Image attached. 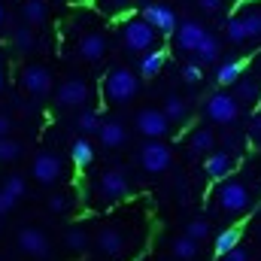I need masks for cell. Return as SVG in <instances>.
I'll return each mask as SVG.
<instances>
[{"mask_svg":"<svg viewBox=\"0 0 261 261\" xmlns=\"http://www.w3.org/2000/svg\"><path fill=\"white\" fill-rule=\"evenodd\" d=\"M3 21H6V9H3V3H0V28H3Z\"/></svg>","mask_w":261,"mask_h":261,"instance_id":"cell-44","label":"cell"},{"mask_svg":"<svg viewBox=\"0 0 261 261\" xmlns=\"http://www.w3.org/2000/svg\"><path fill=\"white\" fill-rule=\"evenodd\" d=\"M21 155H24V146L18 140H12V137L0 140V164H15Z\"/></svg>","mask_w":261,"mask_h":261,"instance_id":"cell-30","label":"cell"},{"mask_svg":"<svg viewBox=\"0 0 261 261\" xmlns=\"http://www.w3.org/2000/svg\"><path fill=\"white\" fill-rule=\"evenodd\" d=\"M88 97H91V85H88L85 79H79V76L64 79V82L58 85V91H55V103H58L61 110L85 107V103H88Z\"/></svg>","mask_w":261,"mask_h":261,"instance_id":"cell-10","label":"cell"},{"mask_svg":"<svg viewBox=\"0 0 261 261\" xmlns=\"http://www.w3.org/2000/svg\"><path fill=\"white\" fill-rule=\"evenodd\" d=\"M219 6H222V0H197V9H200V12H206V15L219 12Z\"/></svg>","mask_w":261,"mask_h":261,"instance_id":"cell-43","label":"cell"},{"mask_svg":"<svg viewBox=\"0 0 261 261\" xmlns=\"http://www.w3.org/2000/svg\"><path fill=\"white\" fill-rule=\"evenodd\" d=\"M249 137H252V143L261 146V113H255L252 122H249Z\"/></svg>","mask_w":261,"mask_h":261,"instance_id":"cell-39","label":"cell"},{"mask_svg":"<svg viewBox=\"0 0 261 261\" xmlns=\"http://www.w3.org/2000/svg\"><path fill=\"white\" fill-rule=\"evenodd\" d=\"M91 234L82 228V225H70L64 231V249L67 252H73V255H82V252H88L91 249Z\"/></svg>","mask_w":261,"mask_h":261,"instance_id":"cell-21","label":"cell"},{"mask_svg":"<svg viewBox=\"0 0 261 261\" xmlns=\"http://www.w3.org/2000/svg\"><path fill=\"white\" fill-rule=\"evenodd\" d=\"M161 113L167 116V122H170V125H186V122L192 119V107H189V103H186V97H179V94H167V97H164Z\"/></svg>","mask_w":261,"mask_h":261,"instance_id":"cell-19","label":"cell"},{"mask_svg":"<svg viewBox=\"0 0 261 261\" xmlns=\"http://www.w3.org/2000/svg\"><path fill=\"white\" fill-rule=\"evenodd\" d=\"M15 243H18V252L28 255L34 261H49L52 258V240L43 228L37 225H24L18 234H15Z\"/></svg>","mask_w":261,"mask_h":261,"instance_id":"cell-3","label":"cell"},{"mask_svg":"<svg viewBox=\"0 0 261 261\" xmlns=\"http://www.w3.org/2000/svg\"><path fill=\"white\" fill-rule=\"evenodd\" d=\"M46 206H49V213H52V216H64L67 210H70V195H64V192H55V195L46 200Z\"/></svg>","mask_w":261,"mask_h":261,"instance_id":"cell-36","label":"cell"},{"mask_svg":"<svg viewBox=\"0 0 261 261\" xmlns=\"http://www.w3.org/2000/svg\"><path fill=\"white\" fill-rule=\"evenodd\" d=\"M234 97H237V103H261V82L252 76L240 79L234 85Z\"/></svg>","mask_w":261,"mask_h":261,"instance_id":"cell-24","label":"cell"},{"mask_svg":"<svg viewBox=\"0 0 261 261\" xmlns=\"http://www.w3.org/2000/svg\"><path fill=\"white\" fill-rule=\"evenodd\" d=\"M203 113H206V119H210L213 125H222V128H225V125H234V122H237V116H240V103H237L234 94H228V91H216V94L206 97Z\"/></svg>","mask_w":261,"mask_h":261,"instance_id":"cell-6","label":"cell"},{"mask_svg":"<svg viewBox=\"0 0 261 261\" xmlns=\"http://www.w3.org/2000/svg\"><path fill=\"white\" fill-rule=\"evenodd\" d=\"M186 237H192L195 243H203V240L210 237V222H206V219H192V222L186 225Z\"/></svg>","mask_w":261,"mask_h":261,"instance_id":"cell-34","label":"cell"},{"mask_svg":"<svg viewBox=\"0 0 261 261\" xmlns=\"http://www.w3.org/2000/svg\"><path fill=\"white\" fill-rule=\"evenodd\" d=\"M100 6H103L107 12H122V9H128L130 3L128 0H100Z\"/></svg>","mask_w":261,"mask_h":261,"instance_id":"cell-41","label":"cell"},{"mask_svg":"<svg viewBox=\"0 0 261 261\" xmlns=\"http://www.w3.org/2000/svg\"><path fill=\"white\" fill-rule=\"evenodd\" d=\"M197 249H200V243H195L192 237H173V243H170V252H173V258L176 261H195L197 258Z\"/></svg>","mask_w":261,"mask_h":261,"instance_id":"cell-27","label":"cell"},{"mask_svg":"<svg viewBox=\"0 0 261 261\" xmlns=\"http://www.w3.org/2000/svg\"><path fill=\"white\" fill-rule=\"evenodd\" d=\"M182 79H186L189 85H200V82H203V70L197 64H186L182 67Z\"/></svg>","mask_w":261,"mask_h":261,"instance_id":"cell-37","label":"cell"},{"mask_svg":"<svg viewBox=\"0 0 261 261\" xmlns=\"http://www.w3.org/2000/svg\"><path fill=\"white\" fill-rule=\"evenodd\" d=\"M195 55H197V61H200V64H213V61L219 58V40H216V37L210 34V37H206V40H203V43L197 46Z\"/></svg>","mask_w":261,"mask_h":261,"instance_id":"cell-32","label":"cell"},{"mask_svg":"<svg viewBox=\"0 0 261 261\" xmlns=\"http://www.w3.org/2000/svg\"><path fill=\"white\" fill-rule=\"evenodd\" d=\"M219 261H252V255H249V249H243V246H237L234 252H228L225 258H219Z\"/></svg>","mask_w":261,"mask_h":261,"instance_id":"cell-40","label":"cell"},{"mask_svg":"<svg viewBox=\"0 0 261 261\" xmlns=\"http://www.w3.org/2000/svg\"><path fill=\"white\" fill-rule=\"evenodd\" d=\"M225 37H228L231 43H246V28H243V18H240V15H231V18L225 21Z\"/></svg>","mask_w":261,"mask_h":261,"instance_id":"cell-33","label":"cell"},{"mask_svg":"<svg viewBox=\"0 0 261 261\" xmlns=\"http://www.w3.org/2000/svg\"><path fill=\"white\" fill-rule=\"evenodd\" d=\"M97 137H100V146L103 149H119V146H125L128 143V128H125V122H119V119H107L100 130H97Z\"/></svg>","mask_w":261,"mask_h":261,"instance_id":"cell-18","label":"cell"},{"mask_svg":"<svg viewBox=\"0 0 261 261\" xmlns=\"http://www.w3.org/2000/svg\"><path fill=\"white\" fill-rule=\"evenodd\" d=\"M167 64V49H152L140 58V76L143 79H152L161 73V67Z\"/></svg>","mask_w":261,"mask_h":261,"instance_id":"cell-23","label":"cell"},{"mask_svg":"<svg viewBox=\"0 0 261 261\" xmlns=\"http://www.w3.org/2000/svg\"><path fill=\"white\" fill-rule=\"evenodd\" d=\"M94 192H97V200H100V203H119V200H125V197L130 195L128 173H125L122 167L103 170L100 179H97V186H94Z\"/></svg>","mask_w":261,"mask_h":261,"instance_id":"cell-4","label":"cell"},{"mask_svg":"<svg viewBox=\"0 0 261 261\" xmlns=\"http://www.w3.org/2000/svg\"><path fill=\"white\" fill-rule=\"evenodd\" d=\"M70 158H73V164H76L79 170H85V167L94 161V146L88 143V137L73 140V146H70Z\"/></svg>","mask_w":261,"mask_h":261,"instance_id":"cell-25","label":"cell"},{"mask_svg":"<svg viewBox=\"0 0 261 261\" xmlns=\"http://www.w3.org/2000/svg\"><path fill=\"white\" fill-rule=\"evenodd\" d=\"M206 37H210L206 28H203L200 21H195V18H189V21H182L179 31H176V46H179L182 52H192V55H195L197 46H200Z\"/></svg>","mask_w":261,"mask_h":261,"instance_id":"cell-16","label":"cell"},{"mask_svg":"<svg viewBox=\"0 0 261 261\" xmlns=\"http://www.w3.org/2000/svg\"><path fill=\"white\" fill-rule=\"evenodd\" d=\"M243 28H246V40H261V12H243Z\"/></svg>","mask_w":261,"mask_h":261,"instance_id":"cell-35","label":"cell"},{"mask_svg":"<svg viewBox=\"0 0 261 261\" xmlns=\"http://www.w3.org/2000/svg\"><path fill=\"white\" fill-rule=\"evenodd\" d=\"M234 167H237V161H234V155H231V152H225V149H219V152L206 155V161H203V170H206V176H210L216 186H219V182H225V179H231Z\"/></svg>","mask_w":261,"mask_h":261,"instance_id":"cell-14","label":"cell"},{"mask_svg":"<svg viewBox=\"0 0 261 261\" xmlns=\"http://www.w3.org/2000/svg\"><path fill=\"white\" fill-rule=\"evenodd\" d=\"M134 128H137V134H143L146 140H164L173 125L167 122V116H164L158 107H143V110L134 116Z\"/></svg>","mask_w":261,"mask_h":261,"instance_id":"cell-8","label":"cell"},{"mask_svg":"<svg viewBox=\"0 0 261 261\" xmlns=\"http://www.w3.org/2000/svg\"><path fill=\"white\" fill-rule=\"evenodd\" d=\"M18 82L31 97H46L52 91V70L46 64H24L18 73Z\"/></svg>","mask_w":261,"mask_h":261,"instance_id":"cell-11","label":"cell"},{"mask_svg":"<svg viewBox=\"0 0 261 261\" xmlns=\"http://www.w3.org/2000/svg\"><path fill=\"white\" fill-rule=\"evenodd\" d=\"M94 249H97L103 258H119V255H125V249H128V237H125L122 228L103 225V228L94 234Z\"/></svg>","mask_w":261,"mask_h":261,"instance_id":"cell-12","label":"cell"},{"mask_svg":"<svg viewBox=\"0 0 261 261\" xmlns=\"http://www.w3.org/2000/svg\"><path fill=\"white\" fill-rule=\"evenodd\" d=\"M21 15H24V24H28V28H40V24H46V18H49V3H46V0H24Z\"/></svg>","mask_w":261,"mask_h":261,"instance_id":"cell-22","label":"cell"},{"mask_svg":"<svg viewBox=\"0 0 261 261\" xmlns=\"http://www.w3.org/2000/svg\"><path fill=\"white\" fill-rule=\"evenodd\" d=\"M79 58L82 61H88V64H100L103 61V55H107V37L100 34V31H88V34H82L79 37Z\"/></svg>","mask_w":261,"mask_h":261,"instance_id":"cell-15","label":"cell"},{"mask_svg":"<svg viewBox=\"0 0 261 261\" xmlns=\"http://www.w3.org/2000/svg\"><path fill=\"white\" fill-rule=\"evenodd\" d=\"M15 203H18V200H15V197H12L6 189H3V186H0V216H9V213L15 210Z\"/></svg>","mask_w":261,"mask_h":261,"instance_id":"cell-38","label":"cell"},{"mask_svg":"<svg viewBox=\"0 0 261 261\" xmlns=\"http://www.w3.org/2000/svg\"><path fill=\"white\" fill-rule=\"evenodd\" d=\"M0 186H3V189H6L9 195L15 197V200H21V197L28 195V179H24L21 173H6Z\"/></svg>","mask_w":261,"mask_h":261,"instance_id":"cell-31","label":"cell"},{"mask_svg":"<svg viewBox=\"0 0 261 261\" xmlns=\"http://www.w3.org/2000/svg\"><path fill=\"white\" fill-rule=\"evenodd\" d=\"M143 18H146L161 37H176V31H179L176 12H173L170 6H164V3H149V6H143Z\"/></svg>","mask_w":261,"mask_h":261,"instance_id":"cell-13","label":"cell"},{"mask_svg":"<svg viewBox=\"0 0 261 261\" xmlns=\"http://www.w3.org/2000/svg\"><path fill=\"white\" fill-rule=\"evenodd\" d=\"M31 176L40 182V186H58L64 179V161L55 155V152H40L31 164Z\"/></svg>","mask_w":261,"mask_h":261,"instance_id":"cell-9","label":"cell"},{"mask_svg":"<svg viewBox=\"0 0 261 261\" xmlns=\"http://www.w3.org/2000/svg\"><path fill=\"white\" fill-rule=\"evenodd\" d=\"M240 237H243V228H237V225L219 231L216 240H213V252H216V258H225L228 252H234V249L240 246Z\"/></svg>","mask_w":261,"mask_h":261,"instance_id":"cell-20","label":"cell"},{"mask_svg":"<svg viewBox=\"0 0 261 261\" xmlns=\"http://www.w3.org/2000/svg\"><path fill=\"white\" fill-rule=\"evenodd\" d=\"M140 94V76L128 67H110V73L103 76V97L113 107H125Z\"/></svg>","mask_w":261,"mask_h":261,"instance_id":"cell-1","label":"cell"},{"mask_svg":"<svg viewBox=\"0 0 261 261\" xmlns=\"http://www.w3.org/2000/svg\"><path fill=\"white\" fill-rule=\"evenodd\" d=\"M186 152L189 158H203V155H213L216 152V134L210 128H195L186 140Z\"/></svg>","mask_w":261,"mask_h":261,"instance_id":"cell-17","label":"cell"},{"mask_svg":"<svg viewBox=\"0 0 261 261\" xmlns=\"http://www.w3.org/2000/svg\"><path fill=\"white\" fill-rule=\"evenodd\" d=\"M155 40H158V31L143 15L140 18H128L122 24V43H125L128 52H152Z\"/></svg>","mask_w":261,"mask_h":261,"instance_id":"cell-5","label":"cell"},{"mask_svg":"<svg viewBox=\"0 0 261 261\" xmlns=\"http://www.w3.org/2000/svg\"><path fill=\"white\" fill-rule=\"evenodd\" d=\"M0 91H3V70H0Z\"/></svg>","mask_w":261,"mask_h":261,"instance_id":"cell-45","label":"cell"},{"mask_svg":"<svg viewBox=\"0 0 261 261\" xmlns=\"http://www.w3.org/2000/svg\"><path fill=\"white\" fill-rule=\"evenodd\" d=\"M12 119L6 116V113H0V140H6V137H12Z\"/></svg>","mask_w":261,"mask_h":261,"instance_id":"cell-42","label":"cell"},{"mask_svg":"<svg viewBox=\"0 0 261 261\" xmlns=\"http://www.w3.org/2000/svg\"><path fill=\"white\" fill-rule=\"evenodd\" d=\"M12 46H15L18 52H34V49H37V31L28 28V24L15 28V31H12Z\"/></svg>","mask_w":261,"mask_h":261,"instance_id":"cell-28","label":"cell"},{"mask_svg":"<svg viewBox=\"0 0 261 261\" xmlns=\"http://www.w3.org/2000/svg\"><path fill=\"white\" fill-rule=\"evenodd\" d=\"M243 61H225V64L216 67V82L225 88V85H237L243 79Z\"/></svg>","mask_w":261,"mask_h":261,"instance_id":"cell-26","label":"cell"},{"mask_svg":"<svg viewBox=\"0 0 261 261\" xmlns=\"http://www.w3.org/2000/svg\"><path fill=\"white\" fill-rule=\"evenodd\" d=\"M258 240H261V228H258Z\"/></svg>","mask_w":261,"mask_h":261,"instance_id":"cell-46","label":"cell"},{"mask_svg":"<svg viewBox=\"0 0 261 261\" xmlns=\"http://www.w3.org/2000/svg\"><path fill=\"white\" fill-rule=\"evenodd\" d=\"M170 161H173V149L164 140H146L140 146V167L146 173L158 176V173H164L170 167Z\"/></svg>","mask_w":261,"mask_h":261,"instance_id":"cell-7","label":"cell"},{"mask_svg":"<svg viewBox=\"0 0 261 261\" xmlns=\"http://www.w3.org/2000/svg\"><path fill=\"white\" fill-rule=\"evenodd\" d=\"M213 200H216V206H219L222 213H228V216H243V213H249V206H252V189H249L246 182H240V179H225V182H219V186L213 189Z\"/></svg>","mask_w":261,"mask_h":261,"instance_id":"cell-2","label":"cell"},{"mask_svg":"<svg viewBox=\"0 0 261 261\" xmlns=\"http://www.w3.org/2000/svg\"><path fill=\"white\" fill-rule=\"evenodd\" d=\"M100 125H103V119H100L94 110H82V113L76 116V128H79V134H82V137L97 134V130H100Z\"/></svg>","mask_w":261,"mask_h":261,"instance_id":"cell-29","label":"cell"}]
</instances>
